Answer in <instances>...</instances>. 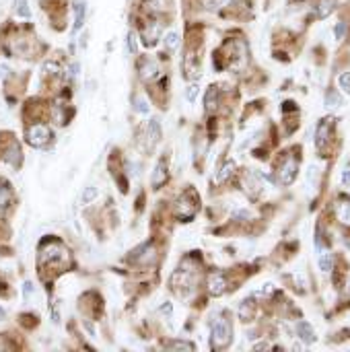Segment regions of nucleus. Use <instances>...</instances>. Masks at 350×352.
<instances>
[{"label": "nucleus", "instance_id": "obj_1", "mask_svg": "<svg viewBox=\"0 0 350 352\" xmlns=\"http://www.w3.org/2000/svg\"><path fill=\"white\" fill-rule=\"evenodd\" d=\"M231 324L223 317L212 322V328H210V342H212V348H227L231 344Z\"/></svg>", "mask_w": 350, "mask_h": 352}, {"label": "nucleus", "instance_id": "obj_2", "mask_svg": "<svg viewBox=\"0 0 350 352\" xmlns=\"http://www.w3.org/2000/svg\"><path fill=\"white\" fill-rule=\"evenodd\" d=\"M68 260V251L58 241H49L41 245L39 251V264H54V262H66Z\"/></svg>", "mask_w": 350, "mask_h": 352}, {"label": "nucleus", "instance_id": "obj_3", "mask_svg": "<svg viewBox=\"0 0 350 352\" xmlns=\"http://www.w3.org/2000/svg\"><path fill=\"white\" fill-rule=\"evenodd\" d=\"M25 136H27V142L31 146L41 148V146H45L49 140H52V132H49V128L43 126V124H33V126L27 128Z\"/></svg>", "mask_w": 350, "mask_h": 352}, {"label": "nucleus", "instance_id": "obj_4", "mask_svg": "<svg viewBox=\"0 0 350 352\" xmlns=\"http://www.w3.org/2000/svg\"><path fill=\"white\" fill-rule=\"evenodd\" d=\"M297 169H299L297 159L287 157L285 163L278 167V181L282 183V186H291V183L295 181V177H297Z\"/></svg>", "mask_w": 350, "mask_h": 352}, {"label": "nucleus", "instance_id": "obj_5", "mask_svg": "<svg viewBox=\"0 0 350 352\" xmlns=\"http://www.w3.org/2000/svg\"><path fill=\"white\" fill-rule=\"evenodd\" d=\"M330 132H332V117H326V120L320 122L318 132H315V146L320 150H324L330 142Z\"/></svg>", "mask_w": 350, "mask_h": 352}, {"label": "nucleus", "instance_id": "obj_6", "mask_svg": "<svg viewBox=\"0 0 350 352\" xmlns=\"http://www.w3.org/2000/svg\"><path fill=\"white\" fill-rule=\"evenodd\" d=\"M208 291H210V295H214V297L223 295V293L227 291V280H225V276L219 274V272L210 274V278H208Z\"/></svg>", "mask_w": 350, "mask_h": 352}, {"label": "nucleus", "instance_id": "obj_7", "mask_svg": "<svg viewBox=\"0 0 350 352\" xmlns=\"http://www.w3.org/2000/svg\"><path fill=\"white\" fill-rule=\"evenodd\" d=\"M297 336L301 338L305 344H313L315 342V330L307 322H299L297 324Z\"/></svg>", "mask_w": 350, "mask_h": 352}, {"label": "nucleus", "instance_id": "obj_8", "mask_svg": "<svg viewBox=\"0 0 350 352\" xmlns=\"http://www.w3.org/2000/svg\"><path fill=\"white\" fill-rule=\"evenodd\" d=\"M336 216L338 221L346 227H350V200H338L336 204Z\"/></svg>", "mask_w": 350, "mask_h": 352}, {"label": "nucleus", "instance_id": "obj_9", "mask_svg": "<svg viewBox=\"0 0 350 352\" xmlns=\"http://www.w3.org/2000/svg\"><path fill=\"white\" fill-rule=\"evenodd\" d=\"M194 212H196V204H192V202H188V198L183 196L179 202H177V216L179 219H192L194 216Z\"/></svg>", "mask_w": 350, "mask_h": 352}, {"label": "nucleus", "instance_id": "obj_10", "mask_svg": "<svg viewBox=\"0 0 350 352\" xmlns=\"http://www.w3.org/2000/svg\"><path fill=\"white\" fill-rule=\"evenodd\" d=\"M334 6H336V0H320L318 4H315V16L318 19H326L334 12Z\"/></svg>", "mask_w": 350, "mask_h": 352}, {"label": "nucleus", "instance_id": "obj_11", "mask_svg": "<svg viewBox=\"0 0 350 352\" xmlns=\"http://www.w3.org/2000/svg\"><path fill=\"white\" fill-rule=\"evenodd\" d=\"M140 76L144 80H155L159 76V68H157V64L153 60H144L140 64Z\"/></svg>", "mask_w": 350, "mask_h": 352}, {"label": "nucleus", "instance_id": "obj_12", "mask_svg": "<svg viewBox=\"0 0 350 352\" xmlns=\"http://www.w3.org/2000/svg\"><path fill=\"white\" fill-rule=\"evenodd\" d=\"M260 188H262V183H260V175L256 173V171H249V173H245V190L252 194V196H256L258 192H260Z\"/></svg>", "mask_w": 350, "mask_h": 352}, {"label": "nucleus", "instance_id": "obj_13", "mask_svg": "<svg viewBox=\"0 0 350 352\" xmlns=\"http://www.w3.org/2000/svg\"><path fill=\"white\" fill-rule=\"evenodd\" d=\"M85 14H87V4L82 2V0H78L74 4V27H72L74 33L82 27V23H85Z\"/></svg>", "mask_w": 350, "mask_h": 352}, {"label": "nucleus", "instance_id": "obj_14", "mask_svg": "<svg viewBox=\"0 0 350 352\" xmlns=\"http://www.w3.org/2000/svg\"><path fill=\"white\" fill-rule=\"evenodd\" d=\"M233 171H235V161H225V165L219 169V173H216V183H223V181H227L231 175H233Z\"/></svg>", "mask_w": 350, "mask_h": 352}, {"label": "nucleus", "instance_id": "obj_15", "mask_svg": "<svg viewBox=\"0 0 350 352\" xmlns=\"http://www.w3.org/2000/svg\"><path fill=\"white\" fill-rule=\"evenodd\" d=\"M165 181H167V171H165V161H161L157 165V169H155V175H153V186L161 188Z\"/></svg>", "mask_w": 350, "mask_h": 352}, {"label": "nucleus", "instance_id": "obj_16", "mask_svg": "<svg viewBox=\"0 0 350 352\" xmlns=\"http://www.w3.org/2000/svg\"><path fill=\"white\" fill-rule=\"evenodd\" d=\"M159 140H161V126H159V120H151V124H148V142L157 144Z\"/></svg>", "mask_w": 350, "mask_h": 352}, {"label": "nucleus", "instance_id": "obj_17", "mask_svg": "<svg viewBox=\"0 0 350 352\" xmlns=\"http://www.w3.org/2000/svg\"><path fill=\"white\" fill-rule=\"evenodd\" d=\"M252 315H254V301H243L239 307V317L243 322H247V320H252Z\"/></svg>", "mask_w": 350, "mask_h": 352}, {"label": "nucleus", "instance_id": "obj_18", "mask_svg": "<svg viewBox=\"0 0 350 352\" xmlns=\"http://www.w3.org/2000/svg\"><path fill=\"white\" fill-rule=\"evenodd\" d=\"M340 105H342V97L336 91H328V95H326V107L334 109V107H340Z\"/></svg>", "mask_w": 350, "mask_h": 352}, {"label": "nucleus", "instance_id": "obj_19", "mask_svg": "<svg viewBox=\"0 0 350 352\" xmlns=\"http://www.w3.org/2000/svg\"><path fill=\"white\" fill-rule=\"evenodd\" d=\"M216 105H219V91L212 87V89L206 93V111L216 109Z\"/></svg>", "mask_w": 350, "mask_h": 352}, {"label": "nucleus", "instance_id": "obj_20", "mask_svg": "<svg viewBox=\"0 0 350 352\" xmlns=\"http://www.w3.org/2000/svg\"><path fill=\"white\" fill-rule=\"evenodd\" d=\"M97 194H99V190H97L95 186L85 188V192H82V196H80V202H82V204H91L93 200L97 198Z\"/></svg>", "mask_w": 350, "mask_h": 352}, {"label": "nucleus", "instance_id": "obj_21", "mask_svg": "<svg viewBox=\"0 0 350 352\" xmlns=\"http://www.w3.org/2000/svg\"><path fill=\"white\" fill-rule=\"evenodd\" d=\"M338 87H340V91H342L344 95L350 97V72H342V74L338 76Z\"/></svg>", "mask_w": 350, "mask_h": 352}, {"label": "nucleus", "instance_id": "obj_22", "mask_svg": "<svg viewBox=\"0 0 350 352\" xmlns=\"http://www.w3.org/2000/svg\"><path fill=\"white\" fill-rule=\"evenodd\" d=\"M320 270L322 272H330L332 270V256L328 254V251H324V254L320 256Z\"/></svg>", "mask_w": 350, "mask_h": 352}, {"label": "nucleus", "instance_id": "obj_23", "mask_svg": "<svg viewBox=\"0 0 350 352\" xmlns=\"http://www.w3.org/2000/svg\"><path fill=\"white\" fill-rule=\"evenodd\" d=\"M165 45H167V49H175L179 45V35H177L175 31H171V33L165 35Z\"/></svg>", "mask_w": 350, "mask_h": 352}, {"label": "nucleus", "instance_id": "obj_24", "mask_svg": "<svg viewBox=\"0 0 350 352\" xmlns=\"http://www.w3.org/2000/svg\"><path fill=\"white\" fill-rule=\"evenodd\" d=\"M136 47H138L136 33H134V31H130V33H128V52H130V54H136Z\"/></svg>", "mask_w": 350, "mask_h": 352}, {"label": "nucleus", "instance_id": "obj_25", "mask_svg": "<svg viewBox=\"0 0 350 352\" xmlns=\"http://www.w3.org/2000/svg\"><path fill=\"white\" fill-rule=\"evenodd\" d=\"M198 91H200V87L196 85V82H194V85H190V87L186 89V99H188L190 103H194V101H196V97H198Z\"/></svg>", "mask_w": 350, "mask_h": 352}, {"label": "nucleus", "instance_id": "obj_26", "mask_svg": "<svg viewBox=\"0 0 350 352\" xmlns=\"http://www.w3.org/2000/svg\"><path fill=\"white\" fill-rule=\"evenodd\" d=\"M231 0H206V6L210 8V10H219V8H223L225 4H229Z\"/></svg>", "mask_w": 350, "mask_h": 352}, {"label": "nucleus", "instance_id": "obj_27", "mask_svg": "<svg viewBox=\"0 0 350 352\" xmlns=\"http://www.w3.org/2000/svg\"><path fill=\"white\" fill-rule=\"evenodd\" d=\"M334 33H336V41H342V39H344V33H346V23H344V21L336 23Z\"/></svg>", "mask_w": 350, "mask_h": 352}, {"label": "nucleus", "instance_id": "obj_28", "mask_svg": "<svg viewBox=\"0 0 350 352\" xmlns=\"http://www.w3.org/2000/svg\"><path fill=\"white\" fill-rule=\"evenodd\" d=\"M16 12H19V16H29V6H27V0H19V4H16Z\"/></svg>", "mask_w": 350, "mask_h": 352}, {"label": "nucleus", "instance_id": "obj_29", "mask_svg": "<svg viewBox=\"0 0 350 352\" xmlns=\"http://www.w3.org/2000/svg\"><path fill=\"white\" fill-rule=\"evenodd\" d=\"M134 107H136L140 113H148V103L144 101L142 97H138V99H136V105H134Z\"/></svg>", "mask_w": 350, "mask_h": 352}, {"label": "nucleus", "instance_id": "obj_30", "mask_svg": "<svg viewBox=\"0 0 350 352\" xmlns=\"http://www.w3.org/2000/svg\"><path fill=\"white\" fill-rule=\"evenodd\" d=\"M167 348H181V350H192L194 346L192 344H188V342H167Z\"/></svg>", "mask_w": 350, "mask_h": 352}, {"label": "nucleus", "instance_id": "obj_31", "mask_svg": "<svg viewBox=\"0 0 350 352\" xmlns=\"http://www.w3.org/2000/svg\"><path fill=\"white\" fill-rule=\"evenodd\" d=\"M342 183L346 188H350V167L348 169H344V173H342Z\"/></svg>", "mask_w": 350, "mask_h": 352}, {"label": "nucleus", "instance_id": "obj_32", "mask_svg": "<svg viewBox=\"0 0 350 352\" xmlns=\"http://www.w3.org/2000/svg\"><path fill=\"white\" fill-rule=\"evenodd\" d=\"M31 293H33V284H31V282H25V289H23V295H25V297H29Z\"/></svg>", "mask_w": 350, "mask_h": 352}, {"label": "nucleus", "instance_id": "obj_33", "mask_svg": "<svg viewBox=\"0 0 350 352\" xmlns=\"http://www.w3.org/2000/svg\"><path fill=\"white\" fill-rule=\"evenodd\" d=\"M235 216H237V219H249V212L247 210H239V212H235Z\"/></svg>", "mask_w": 350, "mask_h": 352}, {"label": "nucleus", "instance_id": "obj_34", "mask_svg": "<svg viewBox=\"0 0 350 352\" xmlns=\"http://www.w3.org/2000/svg\"><path fill=\"white\" fill-rule=\"evenodd\" d=\"M161 311H163V313H169V315H171V305H169V303H165V305L161 307Z\"/></svg>", "mask_w": 350, "mask_h": 352}, {"label": "nucleus", "instance_id": "obj_35", "mask_svg": "<svg viewBox=\"0 0 350 352\" xmlns=\"http://www.w3.org/2000/svg\"><path fill=\"white\" fill-rule=\"evenodd\" d=\"M4 315H6V311H4L2 307H0V320H4Z\"/></svg>", "mask_w": 350, "mask_h": 352}]
</instances>
